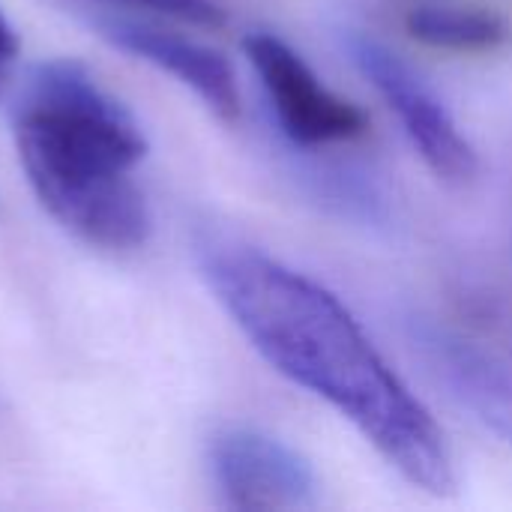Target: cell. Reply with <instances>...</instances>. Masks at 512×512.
Here are the masks:
<instances>
[{
  "label": "cell",
  "instance_id": "9c48e42d",
  "mask_svg": "<svg viewBox=\"0 0 512 512\" xmlns=\"http://www.w3.org/2000/svg\"><path fill=\"white\" fill-rule=\"evenodd\" d=\"M96 3L144 9V12H156V15L177 18V21L198 24V27H222L225 24V9L219 0H96Z\"/></svg>",
  "mask_w": 512,
  "mask_h": 512
},
{
  "label": "cell",
  "instance_id": "8992f818",
  "mask_svg": "<svg viewBox=\"0 0 512 512\" xmlns=\"http://www.w3.org/2000/svg\"><path fill=\"white\" fill-rule=\"evenodd\" d=\"M411 345L480 426L512 444V363L504 354L435 318L411 321Z\"/></svg>",
  "mask_w": 512,
  "mask_h": 512
},
{
  "label": "cell",
  "instance_id": "7a4b0ae2",
  "mask_svg": "<svg viewBox=\"0 0 512 512\" xmlns=\"http://www.w3.org/2000/svg\"><path fill=\"white\" fill-rule=\"evenodd\" d=\"M12 135L36 198L63 228L111 252L147 243L150 207L132 180L147 138L81 63L30 69L12 105Z\"/></svg>",
  "mask_w": 512,
  "mask_h": 512
},
{
  "label": "cell",
  "instance_id": "6da1fadb",
  "mask_svg": "<svg viewBox=\"0 0 512 512\" xmlns=\"http://www.w3.org/2000/svg\"><path fill=\"white\" fill-rule=\"evenodd\" d=\"M198 264L216 300L276 372L330 402L411 486L429 495L456 489L435 417L324 285L228 237H204Z\"/></svg>",
  "mask_w": 512,
  "mask_h": 512
},
{
  "label": "cell",
  "instance_id": "52a82bcc",
  "mask_svg": "<svg viewBox=\"0 0 512 512\" xmlns=\"http://www.w3.org/2000/svg\"><path fill=\"white\" fill-rule=\"evenodd\" d=\"M87 24L96 36H102L117 51H126L168 75H174L180 84H186L216 117L237 120L240 117V87L231 63L180 33H171L159 24L126 18V15H108V12H90Z\"/></svg>",
  "mask_w": 512,
  "mask_h": 512
},
{
  "label": "cell",
  "instance_id": "ba28073f",
  "mask_svg": "<svg viewBox=\"0 0 512 512\" xmlns=\"http://www.w3.org/2000/svg\"><path fill=\"white\" fill-rule=\"evenodd\" d=\"M405 30L429 48L462 54L495 51L512 33L504 15L465 3H414L405 12Z\"/></svg>",
  "mask_w": 512,
  "mask_h": 512
},
{
  "label": "cell",
  "instance_id": "277c9868",
  "mask_svg": "<svg viewBox=\"0 0 512 512\" xmlns=\"http://www.w3.org/2000/svg\"><path fill=\"white\" fill-rule=\"evenodd\" d=\"M246 57L261 78L282 132L300 147L351 141L366 132V114L333 93L312 66L279 36L255 30L243 42Z\"/></svg>",
  "mask_w": 512,
  "mask_h": 512
},
{
  "label": "cell",
  "instance_id": "5b68a950",
  "mask_svg": "<svg viewBox=\"0 0 512 512\" xmlns=\"http://www.w3.org/2000/svg\"><path fill=\"white\" fill-rule=\"evenodd\" d=\"M210 471L231 510H315L321 483L315 468L285 441L228 426L210 441Z\"/></svg>",
  "mask_w": 512,
  "mask_h": 512
},
{
  "label": "cell",
  "instance_id": "30bf717a",
  "mask_svg": "<svg viewBox=\"0 0 512 512\" xmlns=\"http://www.w3.org/2000/svg\"><path fill=\"white\" fill-rule=\"evenodd\" d=\"M15 57H18V36H15L12 24L6 21V15L0 12V93H3V84L9 81Z\"/></svg>",
  "mask_w": 512,
  "mask_h": 512
},
{
  "label": "cell",
  "instance_id": "3957f363",
  "mask_svg": "<svg viewBox=\"0 0 512 512\" xmlns=\"http://www.w3.org/2000/svg\"><path fill=\"white\" fill-rule=\"evenodd\" d=\"M348 51L360 72L384 96L390 111L399 117L405 135L411 138L429 171L450 186L471 183L480 168L477 150L462 135L459 123L432 93V87H426L423 78L414 75L405 60H399V54H393L372 36H351Z\"/></svg>",
  "mask_w": 512,
  "mask_h": 512
}]
</instances>
